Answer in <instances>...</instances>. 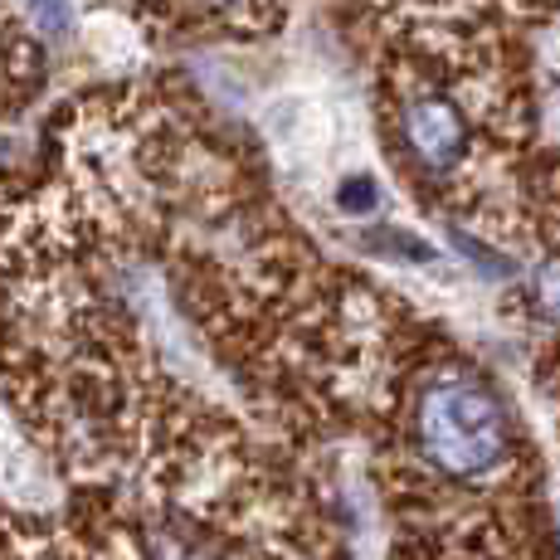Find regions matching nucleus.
Wrapping results in <instances>:
<instances>
[{
	"label": "nucleus",
	"instance_id": "nucleus-1",
	"mask_svg": "<svg viewBox=\"0 0 560 560\" xmlns=\"http://www.w3.org/2000/svg\"><path fill=\"white\" fill-rule=\"evenodd\" d=\"M390 560H560L541 458L498 381L454 347L419 351L381 415Z\"/></svg>",
	"mask_w": 560,
	"mask_h": 560
},
{
	"label": "nucleus",
	"instance_id": "nucleus-2",
	"mask_svg": "<svg viewBox=\"0 0 560 560\" xmlns=\"http://www.w3.org/2000/svg\"><path fill=\"white\" fill-rule=\"evenodd\" d=\"M390 132L405 166L429 186H448L468 161V117L444 89L405 79L390 98Z\"/></svg>",
	"mask_w": 560,
	"mask_h": 560
},
{
	"label": "nucleus",
	"instance_id": "nucleus-3",
	"mask_svg": "<svg viewBox=\"0 0 560 560\" xmlns=\"http://www.w3.org/2000/svg\"><path fill=\"white\" fill-rule=\"evenodd\" d=\"M522 298H526V312H532V322H541V327H556L560 331V249L541 254L532 268H526Z\"/></svg>",
	"mask_w": 560,
	"mask_h": 560
},
{
	"label": "nucleus",
	"instance_id": "nucleus-4",
	"mask_svg": "<svg viewBox=\"0 0 560 560\" xmlns=\"http://www.w3.org/2000/svg\"><path fill=\"white\" fill-rule=\"evenodd\" d=\"M365 249H375L385 258H405V264H429V258H434V249H429L424 240H415V234H405V230H390V224L365 234Z\"/></svg>",
	"mask_w": 560,
	"mask_h": 560
},
{
	"label": "nucleus",
	"instance_id": "nucleus-5",
	"mask_svg": "<svg viewBox=\"0 0 560 560\" xmlns=\"http://www.w3.org/2000/svg\"><path fill=\"white\" fill-rule=\"evenodd\" d=\"M337 210L341 214H375L381 210V186H375V176L357 171V176L341 180L337 186Z\"/></svg>",
	"mask_w": 560,
	"mask_h": 560
}]
</instances>
